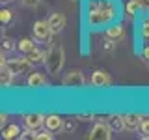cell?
Listing matches in <instances>:
<instances>
[{"mask_svg":"<svg viewBox=\"0 0 149 140\" xmlns=\"http://www.w3.org/2000/svg\"><path fill=\"white\" fill-rule=\"evenodd\" d=\"M2 2H13V0H2Z\"/></svg>","mask_w":149,"mask_h":140,"instance_id":"cell-31","label":"cell"},{"mask_svg":"<svg viewBox=\"0 0 149 140\" xmlns=\"http://www.w3.org/2000/svg\"><path fill=\"white\" fill-rule=\"evenodd\" d=\"M34 138H36V140H52V138H54V133H52V131H49V129L41 131V133H37V131H36Z\"/></svg>","mask_w":149,"mask_h":140,"instance_id":"cell-23","label":"cell"},{"mask_svg":"<svg viewBox=\"0 0 149 140\" xmlns=\"http://www.w3.org/2000/svg\"><path fill=\"white\" fill-rule=\"evenodd\" d=\"M22 121H24V127L32 129V131H39L41 127H45V116L37 114V112L24 114V116H22Z\"/></svg>","mask_w":149,"mask_h":140,"instance_id":"cell-7","label":"cell"},{"mask_svg":"<svg viewBox=\"0 0 149 140\" xmlns=\"http://www.w3.org/2000/svg\"><path fill=\"white\" fill-rule=\"evenodd\" d=\"M17 49V43L11 39V37H4L2 39V50L4 52H11V50Z\"/></svg>","mask_w":149,"mask_h":140,"instance_id":"cell-22","label":"cell"},{"mask_svg":"<svg viewBox=\"0 0 149 140\" xmlns=\"http://www.w3.org/2000/svg\"><path fill=\"white\" fill-rule=\"evenodd\" d=\"M140 136L143 140H149V116H143V121L140 125Z\"/></svg>","mask_w":149,"mask_h":140,"instance_id":"cell-21","label":"cell"},{"mask_svg":"<svg viewBox=\"0 0 149 140\" xmlns=\"http://www.w3.org/2000/svg\"><path fill=\"white\" fill-rule=\"evenodd\" d=\"M93 118H95V114H78L77 116V120H80V121H91Z\"/></svg>","mask_w":149,"mask_h":140,"instance_id":"cell-26","label":"cell"},{"mask_svg":"<svg viewBox=\"0 0 149 140\" xmlns=\"http://www.w3.org/2000/svg\"><path fill=\"white\" fill-rule=\"evenodd\" d=\"M62 84L67 88H82V86H86V77H84V73L80 69H71L62 78Z\"/></svg>","mask_w":149,"mask_h":140,"instance_id":"cell-5","label":"cell"},{"mask_svg":"<svg viewBox=\"0 0 149 140\" xmlns=\"http://www.w3.org/2000/svg\"><path fill=\"white\" fill-rule=\"evenodd\" d=\"M32 30H34V39L36 41H50V37L54 36L49 21H36Z\"/></svg>","mask_w":149,"mask_h":140,"instance_id":"cell-6","label":"cell"},{"mask_svg":"<svg viewBox=\"0 0 149 140\" xmlns=\"http://www.w3.org/2000/svg\"><path fill=\"white\" fill-rule=\"evenodd\" d=\"M11 17H13V13H11V9H8V8H4L2 11H0V22L2 24H8L9 21H11Z\"/></svg>","mask_w":149,"mask_h":140,"instance_id":"cell-25","label":"cell"},{"mask_svg":"<svg viewBox=\"0 0 149 140\" xmlns=\"http://www.w3.org/2000/svg\"><path fill=\"white\" fill-rule=\"evenodd\" d=\"M63 64H65V52L63 49L60 47L58 43L52 45L47 52V58H45V67L52 77H58L63 69Z\"/></svg>","mask_w":149,"mask_h":140,"instance_id":"cell-2","label":"cell"},{"mask_svg":"<svg viewBox=\"0 0 149 140\" xmlns=\"http://www.w3.org/2000/svg\"><path fill=\"white\" fill-rule=\"evenodd\" d=\"M45 129L52 131V133L63 131V120L60 118L58 114H49V116H45Z\"/></svg>","mask_w":149,"mask_h":140,"instance_id":"cell-12","label":"cell"},{"mask_svg":"<svg viewBox=\"0 0 149 140\" xmlns=\"http://www.w3.org/2000/svg\"><path fill=\"white\" fill-rule=\"evenodd\" d=\"M22 2V6H26V8H36L37 4H39V0H21Z\"/></svg>","mask_w":149,"mask_h":140,"instance_id":"cell-28","label":"cell"},{"mask_svg":"<svg viewBox=\"0 0 149 140\" xmlns=\"http://www.w3.org/2000/svg\"><path fill=\"white\" fill-rule=\"evenodd\" d=\"M47 21H49V24H50L54 34H60V32L65 28V17L62 15V13H52Z\"/></svg>","mask_w":149,"mask_h":140,"instance_id":"cell-13","label":"cell"},{"mask_svg":"<svg viewBox=\"0 0 149 140\" xmlns=\"http://www.w3.org/2000/svg\"><path fill=\"white\" fill-rule=\"evenodd\" d=\"M118 19L116 0H88L86 4V22L91 30L106 28Z\"/></svg>","mask_w":149,"mask_h":140,"instance_id":"cell-1","label":"cell"},{"mask_svg":"<svg viewBox=\"0 0 149 140\" xmlns=\"http://www.w3.org/2000/svg\"><path fill=\"white\" fill-rule=\"evenodd\" d=\"M13 77L15 75L11 73V69L8 67L6 64L0 65V82H2V88H9L13 84Z\"/></svg>","mask_w":149,"mask_h":140,"instance_id":"cell-16","label":"cell"},{"mask_svg":"<svg viewBox=\"0 0 149 140\" xmlns=\"http://www.w3.org/2000/svg\"><path fill=\"white\" fill-rule=\"evenodd\" d=\"M114 43H116V41H112V39H106V41H104V50H114V47H116Z\"/></svg>","mask_w":149,"mask_h":140,"instance_id":"cell-30","label":"cell"},{"mask_svg":"<svg viewBox=\"0 0 149 140\" xmlns=\"http://www.w3.org/2000/svg\"><path fill=\"white\" fill-rule=\"evenodd\" d=\"M17 49H19V52H22V54L26 56L30 50L36 49V43H34V39H32V37H22V39L17 41Z\"/></svg>","mask_w":149,"mask_h":140,"instance_id":"cell-18","label":"cell"},{"mask_svg":"<svg viewBox=\"0 0 149 140\" xmlns=\"http://www.w3.org/2000/svg\"><path fill=\"white\" fill-rule=\"evenodd\" d=\"M71 2H74V0H71Z\"/></svg>","mask_w":149,"mask_h":140,"instance_id":"cell-32","label":"cell"},{"mask_svg":"<svg viewBox=\"0 0 149 140\" xmlns=\"http://www.w3.org/2000/svg\"><path fill=\"white\" fill-rule=\"evenodd\" d=\"M74 127H77V120H63V133H74Z\"/></svg>","mask_w":149,"mask_h":140,"instance_id":"cell-24","label":"cell"},{"mask_svg":"<svg viewBox=\"0 0 149 140\" xmlns=\"http://www.w3.org/2000/svg\"><path fill=\"white\" fill-rule=\"evenodd\" d=\"M21 127H19L17 123H9L6 125V127L2 129V138H6V140H13V138H21Z\"/></svg>","mask_w":149,"mask_h":140,"instance_id":"cell-15","label":"cell"},{"mask_svg":"<svg viewBox=\"0 0 149 140\" xmlns=\"http://www.w3.org/2000/svg\"><path fill=\"white\" fill-rule=\"evenodd\" d=\"M106 121H108V125L116 131V133L125 131V114H110Z\"/></svg>","mask_w":149,"mask_h":140,"instance_id":"cell-14","label":"cell"},{"mask_svg":"<svg viewBox=\"0 0 149 140\" xmlns=\"http://www.w3.org/2000/svg\"><path fill=\"white\" fill-rule=\"evenodd\" d=\"M142 58H143V62L149 65V45H146V47L142 49Z\"/></svg>","mask_w":149,"mask_h":140,"instance_id":"cell-27","label":"cell"},{"mask_svg":"<svg viewBox=\"0 0 149 140\" xmlns=\"http://www.w3.org/2000/svg\"><path fill=\"white\" fill-rule=\"evenodd\" d=\"M26 58L30 60V62L34 64V65H41V64H45L47 52H45V50H41V49H37V47H36L34 50H30V52L26 54Z\"/></svg>","mask_w":149,"mask_h":140,"instance_id":"cell-17","label":"cell"},{"mask_svg":"<svg viewBox=\"0 0 149 140\" xmlns=\"http://www.w3.org/2000/svg\"><path fill=\"white\" fill-rule=\"evenodd\" d=\"M90 84L93 88H106L112 84V77L106 71H102V69H97V71L91 73V78H90Z\"/></svg>","mask_w":149,"mask_h":140,"instance_id":"cell-8","label":"cell"},{"mask_svg":"<svg viewBox=\"0 0 149 140\" xmlns=\"http://www.w3.org/2000/svg\"><path fill=\"white\" fill-rule=\"evenodd\" d=\"M142 121H143L142 114H136V112H129V114H125V131H129V133H136V131H140Z\"/></svg>","mask_w":149,"mask_h":140,"instance_id":"cell-9","label":"cell"},{"mask_svg":"<svg viewBox=\"0 0 149 140\" xmlns=\"http://www.w3.org/2000/svg\"><path fill=\"white\" fill-rule=\"evenodd\" d=\"M142 9V6H140V2L138 0H129L127 4H125V13L132 19V17H136V13Z\"/></svg>","mask_w":149,"mask_h":140,"instance_id":"cell-19","label":"cell"},{"mask_svg":"<svg viewBox=\"0 0 149 140\" xmlns=\"http://www.w3.org/2000/svg\"><path fill=\"white\" fill-rule=\"evenodd\" d=\"M140 37L143 43H149V17L142 19V22H140Z\"/></svg>","mask_w":149,"mask_h":140,"instance_id":"cell-20","label":"cell"},{"mask_svg":"<svg viewBox=\"0 0 149 140\" xmlns=\"http://www.w3.org/2000/svg\"><path fill=\"white\" fill-rule=\"evenodd\" d=\"M6 123H8V114L6 112H2V114H0V127H6Z\"/></svg>","mask_w":149,"mask_h":140,"instance_id":"cell-29","label":"cell"},{"mask_svg":"<svg viewBox=\"0 0 149 140\" xmlns=\"http://www.w3.org/2000/svg\"><path fill=\"white\" fill-rule=\"evenodd\" d=\"M26 84L34 90H39V88H47L49 86V78L45 77L43 73H37V71H32L26 78Z\"/></svg>","mask_w":149,"mask_h":140,"instance_id":"cell-10","label":"cell"},{"mask_svg":"<svg viewBox=\"0 0 149 140\" xmlns=\"http://www.w3.org/2000/svg\"><path fill=\"white\" fill-rule=\"evenodd\" d=\"M2 64H6L15 77L17 75L19 77H21V75H30L32 67H34V64H32L26 56L24 58H8L6 60V52H4V50H2Z\"/></svg>","mask_w":149,"mask_h":140,"instance_id":"cell-3","label":"cell"},{"mask_svg":"<svg viewBox=\"0 0 149 140\" xmlns=\"http://www.w3.org/2000/svg\"><path fill=\"white\" fill-rule=\"evenodd\" d=\"M112 133H114V129L108 125V121L99 118V121L91 127L88 138H90V140H110L112 138Z\"/></svg>","mask_w":149,"mask_h":140,"instance_id":"cell-4","label":"cell"},{"mask_svg":"<svg viewBox=\"0 0 149 140\" xmlns=\"http://www.w3.org/2000/svg\"><path fill=\"white\" fill-rule=\"evenodd\" d=\"M104 36H106V39H112V41L118 43V41L123 39L125 28H123V24H110V26L104 28Z\"/></svg>","mask_w":149,"mask_h":140,"instance_id":"cell-11","label":"cell"}]
</instances>
